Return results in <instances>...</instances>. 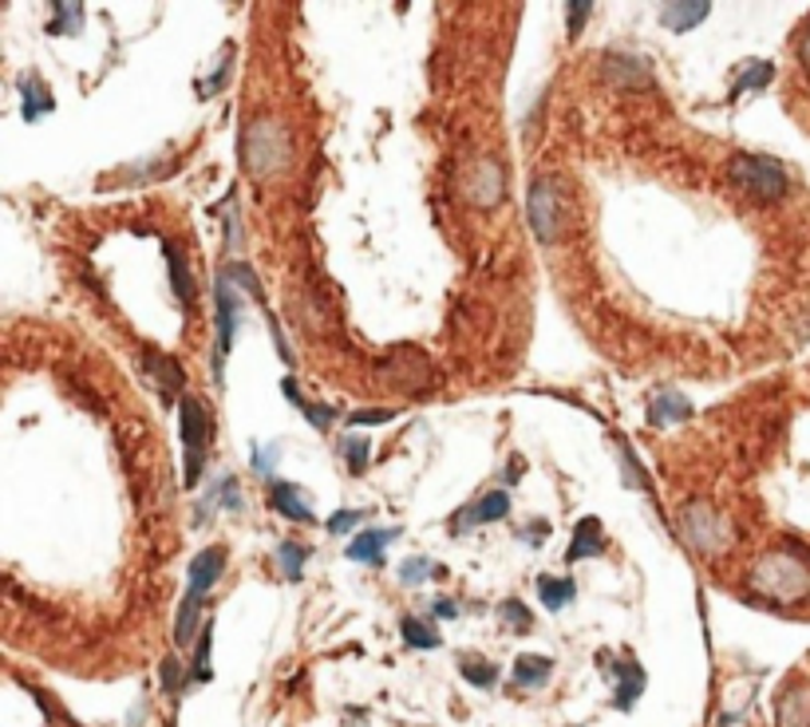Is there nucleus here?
<instances>
[{
  "label": "nucleus",
  "instance_id": "obj_19",
  "mask_svg": "<svg viewBox=\"0 0 810 727\" xmlns=\"http://www.w3.org/2000/svg\"><path fill=\"white\" fill-rule=\"evenodd\" d=\"M574 597H578V581H574V577H549V574L537 577V601H542L549 613H562Z\"/></svg>",
  "mask_w": 810,
  "mask_h": 727
},
{
  "label": "nucleus",
  "instance_id": "obj_3",
  "mask_svg": "<svg viewBox=\"0 0 810 727\" xmlns=\"http://www.w3.org/2000/svg\"><path fill=\"white\" fill-rule=\"evenodd\" d=\"M526 222L542 245L562 242V233H566V226H569V214H566V194H562L554 174H534V182H530Z\"/></svg>",
  "mask_w": 810,
  "mask_h": 727
},
{
  "label": "nucleus",
  "instance_id": "obj_20",
  "mask_svg": "<svg viewBox=\"0 0 810 727\" xmlns=\"http://www.w3.org/2000/svg\"><path fill=\"white\" fill-rule=\"evenodd\" d=\"M162 253H166V265H171V289L183 304H194V277H190V262L186 253L174 242H162Z\"/></svg>",
  "mask_w": 810,
  "mask_h": 727
},
{
  "label": "nucleus",
  "instance_id": "obj_39",
  "mask_svg": "<svg viewBox=\"0 0 810 727\" xmlns=\"http://www.w3.org/2000/svg\"><path fill=\"white\" fill-rule=\"evenodd\" d=\"M621 459H625V483H637L640 491H648V475H645V466H640V459L633 454V447L628 443H621Z\"/></svg>",
  "mask_w": 810,
  "mask_h": 727
},
{
  "label": "nucleus",
  "instance_id": "obj_18",
  "mask_svg": "<svg viewBox=\"0 0 810 727\" xmlns=\"http://www.w3.org/2000/svg\"><path fill=\"white\" fill-rule=\"evenodd\" d=\"M711 12L708 0H684V4H664L660 9V24L669 32H692L696 24H704V16Z\"/></svg>",
  "mask_w": 810,
  "mask_h": 727
},
{
  "label": "nucleus",
  "instance_id": "obj_30",
  "mask_svg": "<svg viewBox=\"0 0 810 727\" xmlns=\"http://www.w3.org/2000/svg\"><path fill=\"white\" fill-rule=\"evenodd\" d=\"M340 454H345V466L352 471V475H364L372 443H368L364 435H352V439H345V443H340Z\"/></svg>",
  "mask_w": 810,
  "mask_h": 727
},
{
  "label": "nucleus",
  "instance_id": "obj_22",
  "mask_svg": "<svg viewBox=\"0 0 810 727\" xmlns=\"http://www.w3.org/2000/svg\"><path fill=\"white\" fill-rule=\"evenodd\" d=\"M779 727H810V688H790V692H783Z\"/></svg>",
  "mask_w": 810,
  "mask_h": 727
},
{
  "label": "nucleus",
  "instance_id": "obj_40",
  "mask_svg": "<svg viewBox=\"0 0 810 727\" xmlns=\"http://www.w3.org/2000/svg\"><path fill=\"white\" fill-rule=\"evenodd\" d=\"M364 518H368L364 510H336V515L328 518L324 526H328V534H348V530H356V526L364 522Z\"/></svg>",
  "mask_w": 810,
  "mask_h": 727
},
{
  "label": "nucleus",
  "instance_id": "obj_32",
  "mask_svg": "<svg viewBox=\"0 0 810 727\" xmlns=\"http://www.w3.org/2000/svg\"><path fill=\"white\" fill-rule=\"evenodd\" d=\"M498 616H502V625H510L514 633H530V625H534V613H530L518 597H507V601L498 605Z\"/></svg>",
  "mask_w": 810,
  "mask_h": 727
},
{
  "label": "nucleus",
  "instance_id": "obj_37",
  "mask_svg": "<svg viewBox=\"0 0 810 727\" xmlns=\"http://www.w3.org/2000/svg\"><path fill=\"white\" fill-rule=\"evenodd\" d=\"M589 16H593V4H589V0H578V4H566V28H569V41H578Z\"/></svg>",
  "mask_w": 810,
  "mask_h": 727
},
{
  "label": "nucleus",
  "instance_id": "obj_42",
  "mask_svg": "<svg viewBox=\"0 0 810 727\" xmlns=\"http://www.w3.org/2000/svg\"><path fill=\"white\" fill-rule=\"evenodd\" d=\"M518 538H522V542H530V545H542L549 538V522H542V518H537V522H530V530H522Z\"/></svg>",
  "mask_w": 810,
  "mask_h": 727
},
{
  "label": "nucleus",
  "instance_id": "obj_15",
  "mask_svg": "<svg viewBox=\"0 0 810 727\" xmlns=\"http://www.w3.org/2000/svg\"><path fill=\"white\" fill-rule=\"evenodd\" d=\"M692 400H684L680 392H672V388H664V392H657L652 400H648V424L652 427H672V424H684V419H692Z\"/></svg>",
  "mask_w": 810,
  "mask_h": 727
},
{
  "label": "nucleus",
  "instance_id": "obj_44",
  "mask_svg": "<svg viewBox=\"0 0 810 727\" xmlns=\"http://www.w3.org/2000/svg\"><path fill=\"white\" fill-rule=\"evenodd\" d=\"M431 613H436L439 621H455V616H459V605H455V601H447V597H439L436 605H431Z\"/></svg>",
  "mask_w": 810,
  "mask_h": 727
},
{
  "label": "nucleus",
  "instance_id": "obj_31",
  "mask_svg": "<svg viewBox=\"0 0 810 727\" xmlns=\"http://www.w3.org/2000/svg\"><path fill=\"white\" fill-rule=\"evenodd\" d=\"M507 515H510V495H507V491H490L483 503H475L478 526H483V522H498V518H507Z\"/></svg>",
  "mask_w": 810,
  "mask_h": 727
},
{
  "label": "nucleus",
  "instance_id": "obj_16",
  "mask_svg": "<svg viewBox=\"0 0 810 727\" xmlns=\"http://www.w3.org/2000/svg\"><path fill=\"white\" fill-rule=\"evenodd\" d=\"M269 506L289 522H313V506L304 503V491L297 483H274L269 486Z\"/></svg>",
  "mask_w": 810,
  "mask_h": 727
},
{
  "label": "nucleus",
  "instance_id": "obj_21",
  "mask_svg": "<svg viewBox=\"0 0 810 727\" xmlns=\"http://www.w3.org/2000/svg\"><path fill=\"white\" fill-rule=\"evenodd\" d=\"M549 677H554V660L534 657V653H526V657H518V660H514V672H510V680H514L518 688H542Z\"/></svg>",
  "mask_w": 810,
  "mask_h": 727
},
{
  "label": "nucleus",
  "instance_id": "obj_27",
  "mask_svg": "<svg viewBox=\"0 0 810 727\" xmlns=\"http://www.w3.org/2000/svg\"><path fill=\"white\" fill-rule=\"evenodd\" d=\"M178 171V159H147L139 166H127L119 182H151V178H171Z\"/></svg>",
  "mask_w": 810,
  "mask_h": 727
},
{
  "label": "nucleus",
  "instance_id": "obj_14",
  "mask_svg": "<svg viewBox=\"0 0 810 727\" xmlns=\"http://www.w3.org/2000/svg\"><path fill=\"white\" fill-rule=\"evenodd\" d=\"M400 538V526H387V530H364L348 542V557L360 562V566H380L384 562V550Z\"/></svg>",
  "mask_w": 810,
  "mask_h": 727
},
{
  "label": "nucleus",
  "instance_id": "obj_12",
  "mask_svg": "<svg viewBox=\"0 0 810 727\" xmlns=\"http://www.w3.org/2000/svg\"><path fill=\"white\" fill-rule=\"evenodd\" d=\"M601 550H605L601 518L586 515L578 526H574V538H569V545H566V566H574V562H589V557H601Z\"/></svg>",
  "mask_w": 810,
  "mask_h": 727
},
{
  "label": "nucleus",
  "instance_id": "obj_4",
  "mask_svg": "<svg viewBox=\"0 0 810 727\" xmlns=\"http://www.w3.org/2000/svg\"><path fill=\"white\" fill-rule=\"evenodd\" d=\"M728 178L748 191L755 203H779L787 198L790 178L775 159H763V154H731L728 162Z\"/></svg>",
  "mask_w": 810,
  "mask_h": 727
},
{
  "label": "nucleus",
  "instance_id": "obj_17",
  "mask_svg": "<svg viewBox=\"0 0 810 727\" xmlns=\"http://www.w3.org/2000/svg\"><path fill=\"white\" fill-rule=\"evenodd\" d=\"M16 91H21V112L28 123L44 119V115L56 112V100H51L48 83L40 80V76H24L21 83H16Z\"/></svg>",
  "mask_w": 810,
  "mask_h": 727
},
{
  "label": "nucleus",
  "instance_id": "obj_9",
  "mask_svg": "<svg viewBox=\"0 0 810 727\" xmlns=\"http://www.w3.org/2000/svg\"><path fill=\"white\" fill-rule=\"evenodd\" d=\"M598 668H605L609 677H613V704H617V712H633V704L645 692V668L628 657L613 660L609 653H598Z\"/></svg>",
  "mask_w": 810,
  "mask_h": 727
},
{
  "label": "nucleus",
  "instance_id": "obj_1",
  "mask_svg": "<svg viewBox=\"0 0 810 727\" xmlns=\"http://www.w3.org/2000/svg\"><path fill=\"white\" fill-rule=\"evenodd\" d=\"M748 589L771 605H795L810 597V566L795 554H763L748 574Z\"/></svg>",
  "mask_w": 810,
  "mask_h": 727
},
{
  "label": "nucleus",
  "instance_id": "obj_41",
  "mask_svg": "<svg viewBox=\"0 0 810 727\" xmlns=\"http://www.w3.org/2000/svg\"><path fill=\"white\" fill-rule=\"evenodd\" d=\"M301 415L316 427V431H328V427H333V419H336V407H328V404H304Z\"/></svg>",
  "mask_w": 810,
  "mask_h": 727
},
{
  "label": "nucleus",
  "instance_id": "obj_23",
  "mask_svg": "<svg viewBox=\"0 0 810 727\" xmlns=\"http://www.w3.org/2000/svg\"><path fill=\"white\" fill-rule=\"evenodd\" d=\"M51 16L56 21L48 24V36H80L83 32V4H76V0H56Z\"/></svg>",
  "mask_w": 810,
  "mask_h": 727
},
{
  "label": "nucleus",
  "instance_id": "obj_10",
  "mask_svg": "<svg viewBox=\"0 0 810 727\" xmlns=\"http://www.w3.org/2000/svg\"><path fill=\"white\" fill-rule=\"evenodd\" d=\"M601 80L613 83V88H652V68L640 56L609 51L605 60H601Z\"/></svg>",
  "mask_w": 810,
  "mask_h": 727
},
{
  "label": "nucleus",
  "instance_id": "obj_7",
  "mask_svg": "<svg viewBox=\"0 0 810 727\" xmlns=\"http://www.w3.org/2000/svg\"><path fill=\"white\" fill-rule=\"evenodd\" d=\"M459 194H463L475 210H495V206L507 198V166L498 159H490V154H483V159H475L471 166H463V174H459Z\"/></svg>",
  "mask_w": 810,
  "mask_h": 727
},
{
  "label": "nucleus",
  "instance_id": "obj_11",
  "mask_svg": "<svg viewBox=\"0 0 810 727\" xmlns=\"http://www.w3.org/2000/svg\"><path fill=\"white\" fill-rule=\"evenodd\" d=\"M222 569H225V550L222 545H206L202 554L190 562V586H186V597L206 605V597H210L213 581L222 577Z\"/></svg>",
  "mask_w": 810,
  "mask_h": 727
},
{
  "label": "nucleus",
  "instance_id": "obj_8",
  "mask_svg": "<svg viewBox=\"0 0 810 727\" xmlns=\"http://www.w3.org/2000/svg\"><path fill=\"white\" fill-rule=\"evenodd\" d=\"M213 304H218V344H213V384L225 380V356H230L233 333H238V316H242V289L218 269L213 281Z\"/></svg>",
  "mask_w": 810,
  "mask_h": 727
},
{
  "label": "nucleus",
  "instance_id": "obj_45",
  "mask_svg": "<svg viewBox=\"0 0 810 727\" xmlns=\"http://www.w3.org/2000/svg\"><path fill=\"white\" fill-rule=\"evenodd\" d=\"M274 454H277V447H269V451H257V447H254V466L262 471V475H269V471H274Z\"/></svg>",
  "mask_w": 810,
  "mask_h": 727
},
{
  "label": "nucleus",
  "instance_id": "obj_13",
  "mask_svg": "<svg viewBox=\"0 0 810 727\" xmlns=\"http://www.w3.org/2000/svg\"><path fill=\"white\" fill-rule=\"evenodd\" d=\"M142 364H147V376H151L154 384H159L162 395H178L186 384L183 368H178V360H171L166 353H159V348H142ZM183 400V395H178Z\"/></svg>",
  "mask_w": 810,
  "mask_h": 727
},
{
  "label": "nucleus",
  "instance_id": "obj_33",
  "mask_svg": "<svg viewBox=\"0 0 810 727\" xmlns=\"http://www.w3.org/2000/svg\"><path fill=\"white\" fill-rule=\"evenodd\" d=\"M436 574H443V569H439L431 557H407L404 566H400V581H404V586H424L427 577H436Z\"/></svg>",
  "mask_w": 810,
  "mask_h": 727
},
{
  "label": "nucleus",
  "instance_id": "obj_29",
  "mask_svg": "<svg viewBox=\"0 0 810 727\" xmlns=\"http://www.w3.org/2000/svg\"><path fill=\"white\" fill-rule=\"evenodd\" d=\"M213 503L222 506V510H242V495H238V478H233V475H222L218 483H213L210 498L202 503V515L210 510Z\"/></svg>",
  "mask_w": 810,
  "mask_h": 727
},
{
  "label": "nucleus",
  "instance_id": "obj_28",
  "mask_svg": "<svg viewBox=\"0 0 810 727\" xmlns=\"http://www.w3.org/2000/svg\"><path fill=\"white\" fill-rule=\"evenodd\" d=\"M222 273H225V277H230L233 285H238V289H242V293L257 297V304H265V289H262V281H257V273L250 269V265H245V262H225V265H222ZM265 309H269V304H265Z\"/></svg>",
  "mask_w": 810,
  "mask_h": 727
},
{
  "label": "nucleus",
  "instance_id": "obj_38",
  "mask_svg": "<svg viewBox=\"0 0 810 727\" xmlns=\"http://www.w3.org/2000/svg\"><path fill=\"white\" fill-rule=\"evenodd\" d=\"M186 684H190V677H183V672H178V657L162 660V688H166L171 696H178V692H186Z\"/></svg>",
  "mask_w": 810,
  "mask_h": 727
},
{
  "label": "nucleus",
  "instance_id": "obj_5",
  "mask_svg": "<svg viewBox=\"0 0 810 727\" xmlns=\"http://www.w3.org/2000/svg\"><path fill=\"white\" fill-rule=\"evenodd\" d=\"M178 427H183V447H186V466H183V483L198 486L206 471V443H210V415H206L202 400L186 392L178 400Z\"/></svg>",
  "mask_w": 810,
  "mask_h": 727
},
{
  "label": "nucleus",
  "instance_id": "obj_6",
  "mask_svg": "<svg viewBox=\"0 0 810 727\" xmlns=\"http://www.w3.org/2000/svg\"><path fill=\"white\" fill-rule=\"evenodd\" d=\"M680 538L696 550V554L704 557H716L724 554L731 545V526L724 515H716L708 503H688L684 510H680Z\"/></svg>",
  "mask_w": 810,
  "mask_h": 727
},
{
  "label": "nucleus",
  "instance_id": "obj_43",
  "mask_svg": "<svg viewBox=\"0 0 810 727\" xmlns=\"http://www.w3.org/2000/svg\"><path fill=\"white\" fill-rule=\"evenodd\" d=\"M281 395H285V400H289V404L297 407V412H301V407L309 404V400H304V395H301V388H297V380H293V376H285V380H281Z\"/></svg>",
  "mask_w": 810,
  "mask_h": 727
},
{
  "label": "nucleus",
  "instance_id": "obj_26",
  "mask_svg": "<svg viewBox=\"0 0 810 727\" xmlns=\"http://www.w3.org/2000/svg\"><path fill=\"white\" fill-rule=\"evenodd\" d=\"M771 76H775V68L771 64H760V60H751L748 68L736 76V88L728 91V100H740L743 91H763L771 83Z\"/></svg>",
  "mask_w": 810,
  "mask_h": 727
},
{
  "label": "nucleus",
  "instance_id": "obj_35",
  "mask_svg": "<svg viewBox=\"0 0 810 727\" xmlns=\"http://www.w3.org/2000/svg\"><path fill=\"white\" fill-rule=\"evenodd\" d=\"M230 68H233V48L225 51V60L218 64V71H213L210 80L198 83V100H213V95H218V91L225 88V80H230Z\"/></svg>",
  "mask_w": 810,
  "mask_h": 727
},
{
  "label": "nucleus",
  "instance_id": "obj_36",
  "mask_svg": "<svg viewBox=\"0 0 810 727\" xmlns=\"http://www.w3.org/2000/svg\"><path fill=\"white\" fill-rule=\"evenodd\" d=\"M395 419V407H360V412L348 415L352 427H380V424H392Z\"/></svg>",
  "mask_w": 810,
  "mask_h": 727
},
{
  "label": "nucleus",
  "instance_id": "obj_2",
  "mask_svg": "<svg viewBox=\"0 0 810 727\" xmlns=\"http://www.w3.org/2000/svg\"><path fill=\"white\" fill-rule=\"evenodd\" d=\"M293 159V139L285 131V123L269 119V115H257V119L245 123L242 131V166L245 174L254 178H274L289 166Z\"/></svg>",
  "mask_w": 810,
  "mask_h": 727
},
{
  "label": "nucleus",
  "instance_id": "obj_46",
  "mask_svg": "<svg viewBox=\"0 0 810 727\" xmlns=\"http://www.w3.org/2000/svg\"><path fill=\"white\" fill-rule=\"evenodd\" d=\"M799 60H802V68L810 71V28H807V36H802V44H799Z\"/></svg>",
  "mask_w": 810,
  "mask_h": 727
},
{
  "label": "nucleus",
  "instance_id": "obj_34",
  "mask_svg": "<svg viewBox=\"0 0 810 727\" xmlns=\"http://www.w3.org/2000/svg\"><path fill=\"white\" fill-rule=\"evenodd\" d=\"M459 672H463V677L471 680L475 688H495L498 684V665H486V660L463 657V660H459Z\"/></svg>",
  "mask_w": 810,
  "mask_h": 727
},
{
  "label": "nucleus",
  "instance_id": "obj_25",
  "mask_svg": "<svg viewBox=\"0 0 810 727\" xmlns=\"http://www.w3.org/2000/svg\"><path fill=\"white\" fill-rule=\"evenodd\" d=\"M304 562H309V545H301V542H281V545H277V569L285 574V581H301Z\"/></svg>",
  "mask_w": 810,
  "mask_h": 727
},
{
  "label": "nucleus",
  "instance_id": "obj_24",
  "mask_svg": "<svg viewBox=\"0 0 810 727\" xmlns=\"http://www.w3.org/2000/svg\"><path fill=\"white\" fill-rule=\"evenodd\" d=\"M400 636H404L407 648H439V641L443 636L436 633V628L427 625V621H419V616H400Z\"/></svg>",
  "mask_w": 810,
  "mask_h": 727
}]
</instances>
